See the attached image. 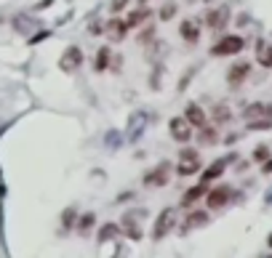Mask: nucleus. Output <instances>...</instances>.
<instances>
[{
  "label": "nucleus",
  "mask_w": 272,
  "mask_h": 258,
  "mask_svg": "<svg viewBox=\"0 0 272 258\" xmlns=\"http://www.w3.org/2000/svg\"><path fill=\"white\" fill-rule=\"evenodd\" d=\"M243 46H246V40H243L240 35H224L222 40L211 48V53L214 56H235V53L243 51Z\"/></svg>",
  "instance_id": "1"
},
{
  "label": "nucleus",
  "mask_w": 272,
  "mask_h": 258,
  "mask_svg": "<svg viewBox=\"0 0 272 258\" xmlns=\"http://www.w3.org/2000/svg\"><path fill=\"white\" fill-rule=\"evenodd\" d=\"M80 67H83V51L78 46H70L59 59V69L64 72V75H75Z\"/></svg>",
  "instance_id": "2"
},
{
  "label": "nucleus",
  "mask_w": 272,
  "mask_h": 258,
  "mask_svg": "<svg viewBox=\"0 0 272 258\" xmlns=\"http://www.w3.org/2000/svg\"><path fill=\"white\" fill-rule=\"evenodd\" d=\"M171 178V162H157L152 171L144 173V187H166Z\"/></svg>",
  "instance_id": "3"
},
{
  "label": "nucleus",
  "mask_w": 272,
  "mask_h": 258,
  "mask_svg": "<svg viewBox=\"0 0 272 258\" xmlns=\"http://www.w3.org/2000/svg\"><path fill=\"white\" fill-rule=\"evenodd\" d=\"M174 224H176V210H174V207H166V210L157 216L155 226H152V240H163L174 229Z\"/></svg>",
  "instance_id": "4"
},
{
  "label": "nucleus",
  "mask_w": 272,
  "mask_h": 258,
  "mask_svg": "<svg viewBox=\"0 0 272 258\" xmlns=\"http://www.w3.org/2000/svg\"><path fill=\"white\" fill-rule=\"evenodd\" d=\"M168 133H171L174 141L187 144V141L192 138V125L187 122L184 115H181V117H171V122H168Z\"/></svg>",
  "instance_id": "5"
},
{
  "label": "nucleus",
  "mask_w": 272,
  "mask_h": 258,
  "mask_svg": "<svg viewBox=\"0 0 272 258\" xmlns=\"http://www.w3.org/2000/svg\"><path fill=\"white\" fill-rule=\"evenodd\" d=\"M128 30H131V27H128L126 19H120V16H112V19L104 24V32H107V37H110L112 43L126 40V32H128Z\"/></svg>",
  "instance_id": "6"
},
{
  "label": "nucleus",
  "mask_w": 272,
  "mask_h": 258,
  "mask_svg": "<svg viewBox=\"0 0 272 258\" xmlns=\"http://www.w3.org/2000/svg\"><path fill=\"white\" fill-rule=\"evenodd\" d=\"M230 197H232V189L227 187V184L214 187V189H208V192H206V203H208V207H214V210L227 205V203H230Z\"/></svg>",
  "instance_id": "7"
},
{
  "label": "nucleus",
  "mask_w": 272,
  "mask_h": 258,
  "mask_svg": "<svg viewBox=\"0 0 272 258\" xmlns=\"http://www.w3.org/2000/svg\"><path fill=\"white\" fill-rule=\"evenodd\" d=\"M248 75H251V64H248V61H237V64H232L230 72H227V83H230L232 88H237L248 80Z\"/></svg>",
  "instance_id": "8"
},
{
  "label": "nucleus",
  "mask_w": 272,
  "mask_h": 258,
  "mask_svg": "<svg viewBox=\"0 0 272 258\" xmlns=\"http://www.w3.org/2000/svg\"><path fill=\"white\" fill-rule=\"evenodd\" d=\"M227 21H230V8H224V5H219V8H211V11L206 14V24H208V30H214V32L224 30Z\"/></svg>",
  "instance_id": "9"
},
{
  "label": "nucleus",
  "mask_w": 272,
  "mask_h": 258,
  "mask_svg": "<svg viewBox=\"0 0 272 258\" xmlns=\"http://www.w3.org/2000/svg\"><path fill=\"white\" fill-rule=\"evenodd\" d=\"M179 35L184 43H190V46H195L197 40H200V21L197 19H184L179 24Z\"/></svg>",
  "instance_id": "10"
},
{
  "label": "nucleus",
  "mask_w": 272,
  "mask_h": 258,
  "mask_svg": "<svg viewBox=\"0 0 272 258\" xmlns=\"http://www.w3.org/2000/svg\"><path fill=\"white\" fill-rule=\"evenodd\" d=\"M184 117H187V122H190L192 128H203L208 122V115L203 112V106L195 104V102H190L184 106Z\"/></svg>",
  "instance_id": "11"
},
{
  "label": "nucleus",
  "mask_w": 272,
  "mask_h": 258,
  "mask_svg": "<svg viewBox=\"0 0 272 258\" xmlns=\"http://www.w3.org/2000/svg\"><path fill=\"white\" fill-rule=\"evenodd\" d=\"M224 171H227V157L216 160L211 168H206V171H203V176H200V181H203V184H211V181H216V178L222 176Z\"/></svg>",
  "instance_id": "12"
},
{
  "label": "nucleus",
  "mask_w": 272,
  "mask_h": 258,
  "mask_svg": "<svg viewBox=\"0 0 272 258\" xmlns=\"http://www.w3.org/2000/svg\"><path fill=\"white\" fill-rule=\"evenodd\" d=\"M206 192H208V184H203V181L197 184V187L187 189V192H184V197H181V207H190L192 203H195V200H200Z\"/></svg>",
  "instance_id": "13"
},
{
  "label": "nucleus",
  "mask_w": 272,
  "mask_h": 258,
  "mask_svg": "<svg viewBox=\"0 0 272 258\" xmlns=\"http://www.w3.org/2000/svg\"><path fill=\"white\" fill-rule=\"evenodd\" d=\"M110 64H112V51H110V48H107V46H104V48H99V51H96L94 69L101 75V72H107V69H110Z\"/></svg>",
  "instance_id": "14"
},
{
  "label": "nucleus",
  "mask_w": 272,
  "mask_h": 258,
  "mask_svg": "<svg viewBox=\"0 0 272 258\" xmlns=\"http://www.w3.org/2000/svg\"><path fill=\"white\" fill-rule=\"evenodd\" d=\"M256 61L270 69V67H272V43L259 40V46H256Z\"/></svg>",
  "instance_id": "15"
},
{
  "label": "nucleus",
  "mask_w": 272,
  "mask_h": 258,
  "mask_svg": "<svg viewBox=\"0 0 272 258\" xmlns=\"http://www.w3.org/2000/svg\"><path fill=\"white\" fill-rule=\"evenodd\" d=\"M150 14H152L150 8H144V5H139V8H136V11H131V14H128L126 24H128V27H136V24H141V21H147V19H150Z\"/></svg>",
  "instance_id": "16"
},
{
  "label": "nucleus",
  "mask_w": 272,
  "mask_h": 258,
  "mask_svg": "<svg viewBox=\"0 0 272 258\" xmlns=\"http://www.w3.org/2000/svg\"><path fill=\"white\" fill-rule=\"evenodd\" d=\"M211 117H214L216 125H224V122L232 120V112H230V106H227V104H216V106H214V112H211Z\"/></svg>",
  "instance_id": "17"
},
{
  "label": "nucleus",
  "mask_w": 272,
  "mask_h": 258,
  "mask_svg": "<svg viewBox=\"0 0 272 258\" xmlns=\"http://www.w3.org/2000/svg\"><path fill=\"white\" fill-rule=\"evenodd\" d=\"M184 224H187V229H192V226H203V224H208V213L206 210H192L190 216L184 218ZM184 229V232H187Z\"/></svg>",
  "instance_id": "18"
},
{
  "label": "nucleus",
  "mask_w": 272,
  "mask_h": 258,
  "mask_svg": "<svg viewBox=\"0 0 272 258\" xmlns=\"http://www.w3.org/2000/svg\"><path fill=\"white\" fill-rule=\"evenodd\" d=\"M94 224H96V213H91V210H88V213H83V216L78 218V232L86 237L91 229H94Z\"/></svg>",
  "instance_id": "19"
},
{
  "label": "nucleus",
  "mask_w": 272,
  "mask_h": 258,
  "mask_svg": "<svg viewBox=\"0 0 272 258\" xmlns=\"http://www.w3.org/2000/svg\"><path fill=\"white\" fill-rule=\"evenodd\" d=\"M117 232H120L117 224H104V226L99 229V234H96V240H99V242H110V240L117 237Z\"/></svg>",
  "instance_id": "20"
},
{
  "label": "nucleus",
  "mask_w": 272,
  "mask_h": 258,
  "mask_svg": "<svg viewBox=\"0 0 272 258\" xmlns=\"http://www.w3.org/2000/svg\"><path fill=\"white\" fill-rule=\"evenodd\" d=\"M197 171H200V157L179 162V176H192V173H197Z\"/></svg>",
  "instance_id": "21"
},
{
  "label": "nucleus",
  "mask_w": 272,
  "mask_h": 258,
  "mask_svg": "<svg viewBox=\"0 0 272 258\" xmlns=\"http://www.w3.org/2000/svg\"><path fill=\"white\" fill-rule=\"evenodd\" d=\"M264 115H267V104H251V106L243 109V117H246V120H256V117H264Z\"/></svg>",
  "instance_id": "22"
},
{
  "label": "nucleus",
  "mask_w": 272,
  "mask_h": 258,
  "mask_svg": "<svg viewBox=\"0 0 272 258\" xmlns=\"http://www.w3.org/2000/svg\"><path fill=\"white\" fill-rule=\"evenodd\" d=\"M219 136H216V128H208V122L200 128V144H206V147H211V144H216Z\"/></svg>",
  "instance_id": "23"
},
{
  "label": "nucleus",
  "mask_w": 272,
  "mask_h": 258,
  "mask_svg": "<svg viewBox=\"0 0 272 258\" xmlns=\"http://www.w3.org/2000/svg\"><path fill=\"white\" fill-rule=\"evenodd\" d=\"M157 16H160L163 21H171L174 16H176V3H174V0H166V3L160 5V11H157Z\"/></svg>",
  "instance_id": "24"
},
{
  "label": "nucleus",
  "mask_w": 272,
  "mask_h": 258,
  "mask_svg": "<svg viewBox=\"0 0 272 258\" xmlns=\"http://www.w3.org/2000/svg\"><path fill=\"white\" fill-rule=\"evenodd\" d=\"M123 224H126L123 229H126V234H128L131 240H139V237H141V229L136 226V221H134L131 216H126V218H123Z\"/></svg>",
  "instance_id": "25"
},
{
  "label": "nucleus",
  "mask_w": 272,
  "mask_h": 258,
  "mask_svg": "<svg viewBox=\"0 0 272 258\" xmlns=\"http://www.w3.org/2000/svg\"><path fill=\"white\" fill-rule=\"evenodd\" d=\"M75 216H78V210H75V207H67V210H64V216H61V221H64V224H61V232H67V229H72V226H75V224H72V221H75Z\"/></svg>",
  "instance_id": "26"
},
{
  "label": "nucleus",
  "mask_w": 272,
  "mask_h": 258,
  "mask_svg": "<svg viewBox=\"0 0 272 258\" xmlns=\"http://www.w3.org/2000/svg\"><path fill=\"white\" fill-rule=\"evenodd\" d=\"M128 3H131V0H112V3H110V14L112 16H120L123 11H126Z\"/></svg>",
  "instance_id": "27"
},
{
  "label": "nucleus",
  "mask_w": 272,
  "mask_h": 258,
  "mask_svg": "<svg viewBox=\"0 0 272 258\" xmlns=\"http://www.w3.org/2000/svg\"><path fill=\"white\" fill-rule=\"evenodd\" d=\"M248 128H251V131H262V128H272V117H270V120H248Z\"/></svg>",
  "instance_id": "28"
},
{
  "label": "nucleus",
  "mask_w": 272,
  "mask_h": 258,
  "mask_svg": "<svg viewBox=\"0 0 272 258\" xmlns=\"http://www.w3.org/2000/svg\"><path fill=\"white\" fill-rule=\"evenodd\" d=\"M152 37H155V27H152V24H147L144 30H141V35H139V43H150Z\"/></svg>",
  "instance_id": "29"
},
{
  "label": "nucleus",
  "mask_w": 272,
  "mask_h": 258,
  "mask_svg": "<svg viewBox=\"0 0 272 258\" xmlns=\"http://www.w3.org/2000/svg\"><path fill=\"white\" fill-rule=\"evenodd\" d=\"M253 160H256V162L270 160V149L267 147H256V149H253Z\"/></svg>",
  "instance_id": "30"
},
{
  "label": "nucleus",
  "mask_w": 272,
  "mask_h": 258,
  "mask_svg": "<svg viewBox=\"0 0 272 258\" xmlns=\"http://www.w3.org/2000/svg\"><path fill=\"white\" fill-rule=\"evenodd\" d=\"M197 152L195 149H181V155H179V160H195Z\"/></svg>",
  "instance_id": "31"
},
{
  "label": "nucleus",
  "mask_w": 272,
  "mask_h": 258,
  "mask_svg": "<svg viewBox=\"0 0 272 258\" xmlns=\"http://www.w3.org/2000/svg\"><path fill=\"white\" fill-rule=\"evenodd\" d=\"M270 171H272V160L267 162V165H264V173H270Z\"/></svg>",
  "instance_id": "32"
},
{
  "label": "nucleus",
  "mask_w": 272,
  "mask_h": 258,
  "mask_svg": "<svg viewBox=\"0 0 272 258\" xmlns=\"http://www.w3.org/2000/svg\"><path fill=\"white\" fill-rule=\"evenodd\" d=\"M270 245H272V234H270Z\"/></svg>",
  "instance_id": "33"
},
{
  "label": "nucleus",
  "mask_w": 272,
  "mask_h": 258,
  "mask_svg": "<svg viewBox=\"0 0 272 258\" xmlns=\"http://www.w3.org/2000/svg\"><path fill=\"white\" fill-rule=\"evenodd\" d=\"M141 3H147V0H141Z\"/></svg>",
  "instance_id": "34"
}]
</instances>
